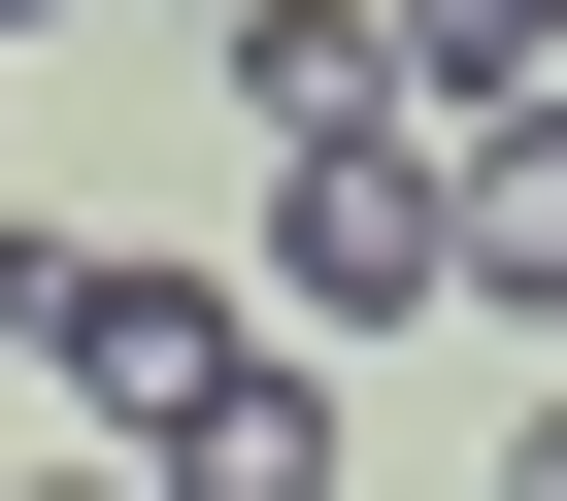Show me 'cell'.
I'll return each mask as SVG.
<instances>
[{"label":"cell","mask_w":567,"mask_h":501,"mask_svg":"<svg viewBox=\"0 0 567 501\" xmlns=\"http://www.w3.org/2000/svg\"><path fill=\"white\" fill-rule=\"evenodd\" d=\"M0 34H34V0H0Z\"/></svg>","instance_id":"cell-9"},{"label":"cell","mask_w":567,"mask_h":501,"mask_svg":"<svg viewBox=\"0 0 567 501\" xmlns=\"http://www.w3.org/2000/svg\"><path fill=\"white\" fill-rule=\"evenodd\" d=\"M434 301L567 335V101H467V134H434Z\"/></svg>","instance_id":"cell-3"},{"label":"cell","mask_w":567,"mask_h":501,"mask_svg":"<svg viewBox=\"0 0 567 501\" xmlns=\"http://www.w3.org/2000/svg\"><path fill=\"white\" fill-rule=\"evenodd\" d=\"M134 501H334V368H234V401H200Z\"/></svg>","instance_id":"cell-4"},{"label":"cell","mask_w":567,"mask_h":501,"mask_svg":"<svg viewBox=\"0 0 567 501\" xmlns=\"http://www.w3.org/2000/svg\"><path fill=\"white\" fill-rule=\"evenodd\" d=\"M567 68V0H401V134H467V101H534Z\"/></svg>","instance_id":"cell-5"},{"label":"cell","mask_w":567,"mask_h":501,"mask_svg":"<svg viewBox=\"0 0 567 501\" xmlns=\"http://www.w3.org/2000/svg\"><path fill=\"white\" fill-rule=\"evenodd\" d=\"M501 501H567V401H534V434H501Z\"/></svg>","instance_id":"cell-6"},{"label":"cell","mask_w":567,"mask_h":501,"mask_svg":"<svg viewBox=\"0 0 567 501\" xmlns=\"http://www.w3.org/2000/svg\"><path fill=\"white\" fill-rule=\"evenodd\" d=\"M267 301H301V335H401V301H434V134H401V101L267 167Z\"/></svg>","instance_id":"cell-2"},{"label":"cell","mask_w":567,"mask_h":501,"mask_svg":"<svg viewBox=\"0 0 567 501\" xmlns=\"http://www.w3.org/2000/svg\"><path fill=\"white\" fill-rule=\"evenodd\" d=\"M200 34H267V0H200Z\"/></svg>","instance_id":"cell-7"},{"label":"cell","mask_w":567,"mask_h":501,"mask_svg":"<svg viewBox=\"0 0 567 501\" xmlns=\"http://www.w3.org/2000/svg\"><path fill=\"white\" fill-rule=\"evenodd\" d=\"M0 301H34V368H68V401H101L134 468H167V434H200V401L267 368V301H234V268H134V234H34Z\"/></svg>","instance_id":"cell-1"},{"label":"cell","mask_w":567,"mask_h":501,"mask_svg":"<svg viewBox=\"0 0 567 501\" xmlns=\"http://www.w3.org/2000/svg\"><path fill=\"white\" fill-rule=\"evenodd\" d=\"M68 501H134V468H68Z\"/></svg>","instance_id":"cell-8"}]
</instances>
